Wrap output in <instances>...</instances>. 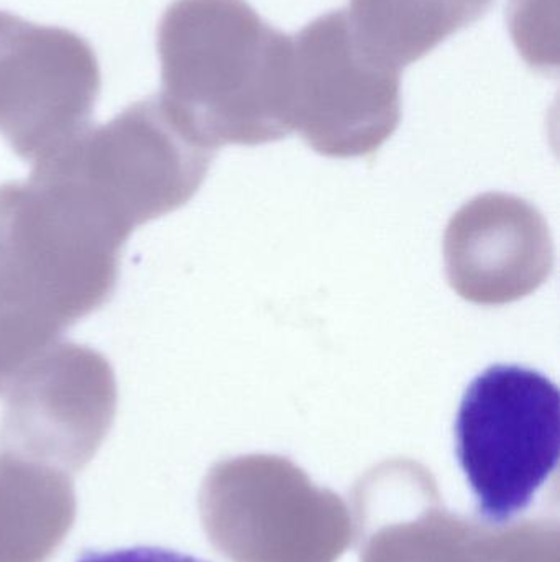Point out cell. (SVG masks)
<instances>
[{
	"instance_id": "cell-1",
	"label": "cell",
	"mask_w": 560,
	"mask_h": 562,
	"mask_svg": "<svg viewBox=\"0 0 560 562\" xmlns=\"http://www.w3.org/2000/svg\"><path fill=\"white\" fill-rule=\"evenodd\" d=\"M132 233L55 165L0 184V396L23 367L111 301Z\"/></svg>"
},
{
	"instance_id": "cell-2",
	"label": "cell",
	"mask_w": 560,
	"mask_h": 562,
	"mask_svg": "<svg viewBox=\"0 0 560 562\" xmlns=\"http://www.w3.org/2000/svg\"><path fill=\"white\" fill-rule=\"evenodd\" d=\"M161 99L203 147L262 145L293 128V36L247 0H174L157 30Z\"/></svg>"
},
{
	"instance_id": "cell-3",
	"label": "cell",
	"mask_w": 560,
	"mask_h": 562,
	"mask_svg": "<svg viewBox=\"0 0 560 562\" xmlns=\"http://www.w3.org/2000/svg\"><path fill=\"white\" fill-rule=\"evenodd\" d=\"M456 454L480 518L503 527L525 514L558 468L555 383L525 367H490L460 403Z\"/></svg>"
},
{
	"instance_id": "cell-4",
	"label": "cell",
	"mask_w": 560,
	"mask_h": 562,
	"mask_svg": "<svg viewBox=\"0 0 560 562\" xmlns=\"http://www.w3.org/2000/svg\"><path fill=\"white\" fill-rule=\"evenodd\" d=\"M213 158L160 98H148L107 124L85 128L46 160L88 184L135 231L183 207L206 180Z\"/></svg>"
},
{
	"instance_id": "cell-5",
	"label": "cell",
	"mask_w": 560,
	"mask_h": 562,
	"mask_svg": "<svg viewBox=\"0 0 560 562\" xmlns=\"http://www.w3.org/2000/svg\"><path fill=\"white\" fill-rule=\"evenodd\" d=\"M293 128L318 154L367 157L397 131L401 71L368 55L344 10L293 36Z\"/></svg>"
},
{
	"instance_id": "cell-6",
	"label": "cell",
	"mask_w": 560,
	"mask_h": 562,
	"mask_svg": "<svg viewBox=\"0 0 560 562\" xmlns=\"http://www.w3.org/2000/svg\"><path fill=\"white\" fill-rule=\"evenodd\" d=\"M101 68L88 40L0 10V135L39 164L91 124Z\"/></svg>"
},
{
	"instance_id": "cell-7",
	"label": "cell",
	"mask_w": 560,
	"mask_h": 562,
	"mask_svg": "<svg viewBox=\"0 0 560 562\" xmlns=\"http://www.w3.org/2000/svg\"><path fill=\"white\" fill-rule=\"evenodd\" d=\"M2 396L0 451L71 474L107 438L118 390L105 356L68 340L23 367Z\"/></svg>"
},
{
	"instance_id": "cell-8",
	"label": "cell",
	"mask_w": 560,
	"mask_h": 562,
	"mask_svg": "<svg viewBox=\"0 0 560 562\" xmlns=\"http://www.w3.org/2000/svg\"><path fill=\"white\" fill-rule=\"evenodd\" d=\"M444 254L454 290L483 306L533 293L555 266L545 217L508 194H483L466 204L447 227Z\"/></svg>"
},
{
	"instance_id": "cell-9",
	"label": "cell",
	"mask_w": 560,
	"mask_h": 562,
	"mask_svg": "<svg viewBox=\"0 0 560 562\" xmlns=\"http://www.w3.org/2000/svg\"><path fill=\"white\" fill-rule=\"evenodd\" d=\"M68 472L0 451V562H46L75 525Z\"/></svg>"
},
{
	"instance_id": "cell-10",
	"label": "cell",
	"mask_w": 560,
	"mask_h": 562,
	"mask_svg": "<svg viewBox=\"0 0 560 562\" xmlns=\"http://www.w3.org/2000/svg\"><path fill=\"white\" fill-rule=\"evenodd\" d=\"M495 0H351L344 10L362 48L390 68H407L489 13Z\"/></svg>"
},
{
	"instance_id": "cell-11",
	"label": "cell",
	"mask_w": 560,
	"mask_h": 562,
	"mask_svg": "<svg viewBox=\"0 0 560 562\" xmlns=\"http://www.w3.org/2000/svg\"><path fill=\"white\" fill-rule=\"evenodd\" d=\"M76 562H207L180 551L164 550V548L138 547L128 550L89 551Z\"/></svg>"
}]
</instances>
